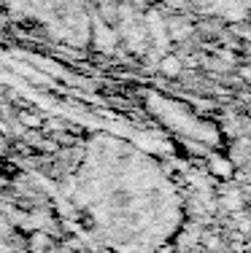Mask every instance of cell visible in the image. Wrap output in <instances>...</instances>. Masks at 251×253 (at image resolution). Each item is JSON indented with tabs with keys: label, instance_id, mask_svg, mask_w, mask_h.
Masks as SVG:
<instances>
[{
	"label": "cell",
	"instance_id": "1",
	"mask_svg": "<svg viewBox=\"0 0 251 253\" xmlns=\"http://www.w3.org/2000/svg\"><path fill=\"white\" fill-rule=\"evenodd\" d=\"M22 248H25L27 253H51L57 248V243H54V237H51L49 232H44V229H33V232L25 234Z\"/></svg>",
	"mask_w": 251,
	"mask_h": 253
},
{
	"label": "cell",
	"instance_id": "2",
	"mask_svg": "<svg viewBox=\"0 0 251 253\" xmlns=\"http://www.w3.org/2000/svg\"><path fill=\"white\" fill-rule=\"evenodd\" d=\"M16 122L22 126H27V129H41V126H44V116H41L38 111H33V108H27V105H19Z\"/></svg>",
	"mask_w": 251,
	"mask_h": 253
},
{
	"label": "cell",
	"instance_id": "3",
	"mask_svg": "<svg viewBox=\"0 0 251 253\" xmlns=\"http://www.w3.org/2000/svg\"><path fill=\"white\" fill-rule=\"evenodd\" d=\"M159 70H162L165 76H170V78H178V76L184 73L181 57H176V54H165V57L159 59Z\"/></svg>",
	"mask_w": 251,
	"mask_h": 253
}]
</instances>
